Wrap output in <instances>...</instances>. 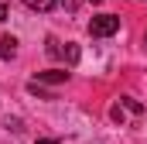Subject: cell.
I'll list each match as a JSON object with an SVG mask.
<instances>
[{
	"mask_svg": "<svg viewBox=\"0 0 147 144\" xmlns=\"http://www.w3.org/2000/svg\"><path fill=\"white\" fill-rule=\"evenodd\" d=\"M7 14H10V7H7V3H0V21H7Z\"/></svg>",
	"mask_w": 147,
	"mask_h": 144,
	"instance_id": "cell-8",
	"label": "cell"
},
{
	"mask_svg": "<svg viewBox=\"0 0 147 144\" xmlns=\"http://www.w3.org/2000/svg\"><path fill=\"white\" fill-rule=\"evenodd\" d=\"M144 45H147V35H144Z\"/></svg>",
	"mask_w": 147,
	"mask_h": 144,
	"instance_id": "cell-10",
	"label": "cell"
},
{
	"mask_svg": "<svg viewBox=\"0 0 147 144\" xmlns=\"http://www.w3.org/2000/svg\"><path fill=\"white\" fill-rule=\"evenodd\" d=\"M24 7L28 10H38V14H48V10L58 7V0H24Z\"/></svg>",
	"mask_w": 147,
	"mask_h": 144,
	"instance_id": "cell-3",
	"label": "cell"
},
{
	"mask_svg": "<svg viewBox=\"0 0 147 144\" xmlns=\"http://www.w3.org/2000/svg\"><path fill=\"white\" fill-rule=\"evenodd\" d=\"M123 103H127V110H130V113H140V103H134L130 96H123ZM113 120H120V124H123V110H120V103L113 107Z\"/></svg>",
	"mask_w": 147,
	"mask_h": 144,
	"instance_id": "cell-5",
	"label": "cell"
},
{
	"mask_svg": "<svg viewBox=\"0 0 147 144\" xmlns=\"http://www.w3.org/2000/svg\"><path fill=\"white\" fill-rule=\"evenodd\" d=\"M38 144H58V137H41Z\"/></svg>",
	"mask_w": 147,
	"mask_h": 144,
	"instance_id": "cell-9",
	"label": "cell"
},
{
	"mask_svg": "<svg viewBox=\"0 0 147 144\" xmlns=\"http://www.w3.org/2000/svg\"><path fill=\"white\" fill-rule=\"evenodd\" d=\"M14 55H17V38L3 35V38H0V58H3V62H10Z\"/></svg>",
	"mask_w": 147,
	"mask_h": 144,
	"instance_id": "cell-2",
	"label": "cell"
},
{
	"mask_svg": "<svg viewBox=\"0 0 147 144\" xmlns=\"http://www.w3.org/2000/svg\"><path fill=\"white\" fill-rule=\"evenodd\" d=\"M38 82H69V72L51 69V72H38Z\"/></svg>",
	"mask_w": 147,
	"mask_h": 144,
	"instance_id": "cell-4",
	"label": "cell"
},
{
	"mask_svg": "<svg viewBox=\"0 0 147 144\" xmlns=\"http://www.w3.org/2000/svg\"><path fill=\"white\" fill-rule=\"evenodd\" d=\"M120 31V17L116 14H96L92 21H89V35L92 38H110Z\"/></svg>",
	"mask_w": 147,
	"mask_h": 144,
	"instance_id": "cell-1",
	"label": "cell"
},
{
	"mask_svg": "<svg viewBox=\"0 0 147 144\" xmlns=\"http://www.w3.org/2000/svg\"><path fill=\"white\" fill-rule=\"evenodd\" d=\"M58 3H65V7H69V10H75V7H79V3H82V0H58Z\"/></svg>",
	"mask_w": 147,
	"mask_h": 144,
	"instance_id": "cell-7",
	"label": "cell"
},
{
	"mask_svg": "<svg viewBox=\"0 0 147 144\" xmlns=\"http://www.w3.org/2000/svg\"><path fill=\"white\" fill-rule=\"evenodd\" d=\"M65 62H69V65H75V62H79V48H75L72 41H65Z\"/></svg>",
	"mask_w": 147,
	"mask_h": 144,
	"instance_id": "cell-6",
	"label": "cell"
}]
</instances>
